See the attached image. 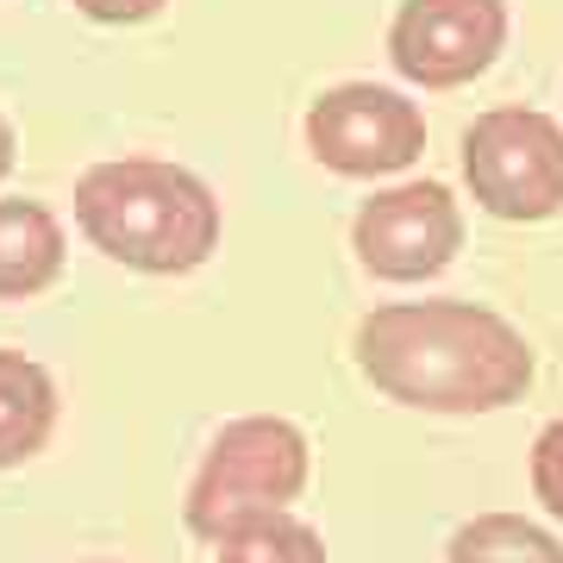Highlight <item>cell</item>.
<instances>
[{"mask_svg":"<svg viewBox=\"0 0 563 563\" xmlns=\"http://www.w3.org/2000/svg\"><path fill=\"white\" fill-rule=\"evenodd\" d=\"M76 7L101 25H139L151 13H163V0H76Z\"/></svg>","mask_w":563,"mask_h":563,"instance_id":"cell-13","label":"cell"},{"mask_svg":"<svg viewBox=\"0 0 563 563\" xmlns=\"http://www.w3.org/2000/svg\"><path fill=\"white\" fill-rule=\"evenodd\" d=\"M63 269V225L38 201H0V301H25Z\"/></svg>","mask_w":563,"mask_h":563,"instance_id":"cell-8","label":"cell"},{"mask_svg":"<svg viewBox=\"0 0 563 563\" xmlns=\"http://www.w3.org/2000/svg\"><path fill=\"white\" fill-rule=\"evenodd\" d=\"M307 151L339 176H395L426 151V120L395 88L344 81L325 88L307 113Z\"/></svg>","mask_w":563,"mask_h":563,"instance_id":"cell-5","label":"cell"},{"mask_svg":"<svg viewBox=\"0 0 563 563\" xmlns=\"http://www.w3.org/2000/svg\"><path fill=\"white\" fill-rule=\"evenodd\" d=\"M532 488H539V501L563 520V420H551L539 432V444H532Z\"/></svg>","mask_w":563,"mask_h":563,"instance_id":"cell-12","label":"cell"},{"mask_svg":"<svg viewBox=\"0 0 563 563\" xmlns=\"http://www.w3.org/2000/svg\"><path fill=\"white\" fill-rule=\"evenodd\" d=\"M57 426V383L25 351H0V470L38 457Z\"/></svg>","mask_w":563,"mask_h":563,"instance_id":"cell-9","label":"cell"},{"mask_svg":"<svg viewBox=\"0 0 563 563\" xmlns=\"http://www.w3.org/2000/svg\"><path fill=\"white\" fill-rule=\"evenodd\" d=\"M451 563H563V544L520 514H483L451 539Z\"/></svg>","mask_w":563,"mask_h":563,"instance_id":"cell-10","label":"cell"},{"mask_svg":"<svg viewBox=\"0 0 563 563\" xmlns=\"http://www.w3.org/2000/svg\"><path fill=\"white\" fill-rule=\"evenodd\" d=\"M7 169H13V125L0 120V176H7Z\"/></svg>","mask_w":563,"mask_h":563,"instance_id":"cell-14","label":"cell"},{"mask_svg":"<svg viewBox=\"0 0 563 563\" xmlns=\"http://www.w3.org/2000/svg\"><path fill=\"white\" fill-rule=\"evenodd\" d=\"M307 488V432L295 420H232L213 439L201 476L188 488V526L220 544L251 520H269Z\"/></svg>","mask_w":563,"mask_h":563,"instance_id":"cell-3","label":"cell"},{"mask_svg":"<svg viewBox=\"0 0 563 563\" xmlns=\"http://www.w3.org/2000/svg\"><path fill=\"white\" fill-rule=\"evenodd\" d=\"M76 220L101 257L144 276H188L220 244V201L163 157H113L76 181Z\"/></svg>","mask_w":563,"mask_h":563,"instance_id":"cell-2","label":"cell"},{"mask_svg":"<svg viewBox=\"0 0 563 563\" xmlns=\"http://www.w3.org/2000/svg\"><path fill=\"white\" fill-rule=\"evenodd\" d=\"M220 563H332L313 526L288 520V514H269V520H251L239 532L220 539Z\"/></svg>","mask_w":563,"mask_h":563,"instance_id":"cell-11","label":"cell"},{"mask_svg":"<svg viewBox=\"0 0 563 563\" xmlns=\"http://www.w3.org/2000/svg\"><path fill=\"white\" fill-rule=\"evenodd\" d=\"M351 239H357V257L369 276L426 282L457 257L463 213L451 201V188H439V181H407V188H388L376 201H363Z\"/></svg>","mask_w":563,"mask_h":563,"instance_id":"cell-7","label":"cell"},{"mask_svg":"<svg viewBox=\"0 0 563 563\" xmlns=\"http://www.w3.org/2000/svg\"><path fill=\"white\" fill-rule=\"evenodd\" d=\"M95 563H107V558H95Z\"/></svg>","mask_w":563,"mask_h":563,"instance_id":"cell-15","label":"cell"},{"mask_svg":"<svg viewBox=\"0 0 563 563\" xmlns=\"http://www.w3.org/2000/svg\"><path fill=\"white\" fill-rule=\"evenodd\" d=\"M357 369L426 413H495L532 388V351L476 301H401L357 325Z\"/></svg>","mask_w":563,"mask_h":563,"instance_id":"cell-1","label":"cell"},{"mask_svg":"<svg viewBox=\"0 0 563 563\" xmlns=\"http://www.w3.org/2000/svg\"><path fill=\"white\" fill-rule=\"evenodd\" d=\"M463 176L495 220H551L563 207V125L532 107H495L463 132Z\"/></svg>","mask_w":563,"mask_h":563,"instance_id":"cell-4","label":"cell"},{"mask_svg":"<svg viewBox=\"0 0 563 563\" xmlns=\"http://www.w3.org/2000/svg\"><path fill=\"white\" fill-rule=\"evenodd\" d=\"M507 7L501 0H401L388 51L395 69L420 88H463L501 57Z\"/></svg>","mask_w":563,"mask_h":563,"instance_id":"cell-6","label":"cell"}]
</instances>
